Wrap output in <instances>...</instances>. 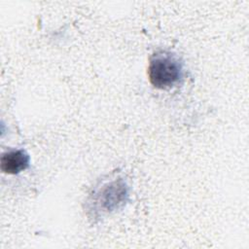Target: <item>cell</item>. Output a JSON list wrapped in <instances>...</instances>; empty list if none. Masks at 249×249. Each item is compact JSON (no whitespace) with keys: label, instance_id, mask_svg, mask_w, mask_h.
Returning a JSON list of instances; mask_svg holds the SVG:
<instances>
[{"label":"cell","instance_id":"6da1fadb","mask_svg":"<svg viewBox=\"0 0 249 249\" xmlns=\"http://www.w3.org/2000/svg\"><path fill=\"white\" fill-rule=\"evenodd\" d=\"M150 83L157 89H169L178 85L184 76V64L174 53L165 50L152 54L148 66Z\"/></svg>","mask_w":249,"mask_h":249},{"label":"cell","instance_id":"3957f363","mask_svg":"<svg viewBox=\"0 0 249 249\" xmlns=\"http://www.w3.org/2000/svg\"><path fill=\"white\" fill-rule=\"evenodd\" d=\"M30 156L23 149H9L1 156V170L7 174H18L29 167Z\"/></svg>","mask_w":249,"mask_h":249},{"label":"cell","instance_id":"7a4b0ae2","mask_svg":"<svg viewBox=\"0 0 249 249\" xmlns=\"http://www.w3.org/2000/svg\"><path fill=\"white\" fill-rule=\"evenodd\" d=\"M128 197V188L122 178L111 180L98 188L92 196L93 208L101 214L111 213L123 207Z\"/></svg>","mask_w":249,"mask_h":249}]
</instances>
